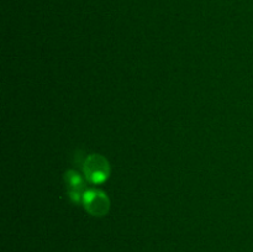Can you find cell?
<instances>
[{
  "mask_svg": "<svg viewBox=\"0 0 253 252\" xmlns=\"http://www.w3.org/2000/svg\"><path fill=\"white\" fill-rule=\"evenodd\" d=\"M100 161L99 157H93L85 163V170L88 173V177L90 179H93L94 182H100L104 177H106V166H99L98 167V163Z\"/></svg>",
  "mask_w": 253,
  "mask_h": 252,
  "instance_id": "6da1fadb",
  "label": "cell"
}]
</instances>
